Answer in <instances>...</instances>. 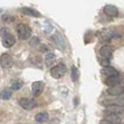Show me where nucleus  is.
<instances>
[{"instance_id":"obj_1","label":"nucleus","mask_w":124,"mask_h":124,"mask_svg":"<svg viewBox=\"0 0 124 124\" xmlns=\"http://www.w3.org/2000/svg\"><path fill=\"white\" fill-rule=\"evenodd\" d=\"M0 37L2 38V45L8 49L14 46L16 42L15 37H13L12 34H10V32L8 31L7 27H2L0 29Z\"/></svg>"},{"instance_id":"obj_2","label":"nucleus","mask_w":124,"mask_h":124,"mask_svg":"<svg viewBox=\"0 0 124 124\" xmlns=\"http://www.w3.org/2000/svg\"><path fill=\"white\" fill-rule=\"evenodd\" d=\"M16 32L21 40H27L32 36V29L24 23H19L16 27Z\"/></svg>"},{"instance_id":"obj_3","label":"nucleus","mask_w":124,"mask_h":124,"mask_svg":"<svg viewBox=\"0 0 124 124\" xmlns=\"http://www.w3.org/2000/svg\"><path fill=\"white\" fill-rule=\"evenodd\" d=\"M66 71H67V69H66L65 64L61 62V63H58L57 65L53 66L52 68L50 69V74L53 78L59 79V78H62V77L65 75Z\"/></svg>"},{"instance_id":"obj_4","label":"nucleus","mask_w":124,"mask_h":124,"mask_svg":"<svg viewBox=\"0 0 124 124\" xmlns=\"http://www.w3.org/2000/svg\"><path fill=\"white\" fill-rule=\"evenodd\" d=\"M19 105L25 110H31L37 106V102L31 98H21L19 100Z\"/></svg>"},{"instance_id":"obj_5","label":"nucleus","mask_w":124,"mask_h":124,"mask_svg":"<svg viewBox=\"0 0 124 124\" xmlns=\"http://www.w3.org/2000/svg\"><path fill=\"white\" fill-rule=\"evenodd\" d=\"M102 105L106 106L116 105V106H120L124 107V97L123 96H116L112 99H105L102 101Z\"/></svg>"},{"instance_id":"obj_6","label":"nucleus","mask_w":124,"mask_h":124,"mask_svg":"<svg viewBox=\"0 0 124 124\" xmlns=\"http://www.w3.org/2000/svg\"><path fill=\"white\" fill-rule=\"evenodd\" d=\"M13 59L12 57L8 54V53H3L0 56V65L2 68H10L13 65Z\"/></svg>"},{"instance_id":"obj_7","label":"nucleus","mask_w":124,"mask_h":124,"mask_svg":"<svg viewBox=\"0 0 124 124\" xmlns=\"http://www.w3.org/2000/svg\"><path fill=\"white\" fill-rule=\"evenodd\" d=\"M32 93L35 95V96H38L40 95L42 92H43L44 88H45V83L43 81L39 80V81H35L32 83Z\"/></svg>"},{"instance_id":"obj_8","label":"nucleus","mask_w":124,"mask_h":124,"mask_svg":"<svg viewBox=\"0 0 124 124\" xmlns=\"http://www.w3.org/2000/svg\"><path fill=\"white\" fill-rule=\"evenodd\" d=\"M124 93V84L121 82L120 84H118L117 86H114V87H110L107 89V93L109 95H112L114 97L116 96H119Z\"/></svg>"},{"instance_id":"obj_9","label":"nucleus","mask_w":124,"mask_h":124,"mask_svg":"<svg viewBox=\"0 0 124 124\" xmlns=\"http://www.w3.org/2000/svg\"><path fill=\"white\" fill-rule=\"evenodd\" d=\"M21 12L24 15H27V16H31V17H36V18H38V17H41V14L38 12L37 10L34 9V8H27V7H23V8H21L19 9Z\"/></svg>"},{"instance_id":"obj_10","label":"nucleus","mask_w":124,"mask_h":124,"mask_svg":"<svg viewBox=\"0 0 124 124\" xmlns=\"http://www.w3.org/2000/svg\"><path fill=\"white\" fill-rule=\"evenodd\" d=\"M100 54L104 59H110L113 54V49L108 45H105L100 49Z\"/></svg>"},{"instance_id":"obj_11","label":"nucleus","mask_w":124,"mask_h":124,"mask_svg":"<svg viewBox=\"0 0 124 124\" xmlns=\"http://www.w3.org/2000/svg\"><path fill=\"white\" fill-rule=\"evenodd\" d=\"M106 113L119 115V114H122L124 112V107L120 106H116V105H111V106H106Z\"/></svg>"},{"instance_id":"obj_12","label":"nucleus","mask_w":124,"mask_h":124,"mask_svg":"<svg viewBox=\"0 0 124 124\" xmlns=\"http://www.w3.org/2000/svg\"><path fill=\"white\" fill-rule=\"evenodd\" d=\"M104 12L109 17H117L118 14V8L113 5H106L104 8Z\"/></svg>"},{"instance_id":"obj_13","label":"nucleus","mask_w":124,"mask_h":124,"mask_svg":"<svg viewBox=\"0 0 124 124\" xmlns=\"http://www.w3.org/2000/svg\"><path fill=\"white\" fill-rule=\"evenodd\" d=\"M105 119L108 120L112 124H120L121 123V118L119 115L116 114H110V113H106L105 115Z\"/></svg>"},{"instance_id":"obj_14","label":"nucleus","mask_w":124,"mask_h":124,"mask_svg":"<svg viewBox=\"0 0 124 124\" xmlns=\"http://www.w3.org/2000/svg\"><path fill=\"white\" fill-rule=\"evenodd\" d=\"M102 73L106 76L107 78H113V77H118L119 76L118 72L112 66H107V67H104L102 70Z\"/></svg>"},{"instance_id":"obj_15","label":"nucleus","mask_w":124,"mask_h":124,"mask_svg":"<svg viewBox=\"0 0 124 124\" xmlns=\"http://www.w3.org/2000/svg\"><path fill=\"white\" fill-rule=\"evenodd\" d=\"M122 81H121V78L118 76V77H113V78H107L106 80V85L108 86V88L114 87V86H117L118 84H120Z\"/></svg>"},{"instance_id":"obj_16","label":"nucleus","mask_w":124,"mask_h":124,"mask_svg":"<svg viewBox=\"0 0 124 124\" xmlns=\"http://www.w3.org/2000/svg\"><path fill=\"white\" fill-rule=\"evenodd\" d=\"M56 61V55L54 53H48L47 55L45 56V65L47 66V67H50Z\"/></svg>"},{"instance_id":"obj_17","label":"nucleus","mask_w":124,"mask_h":124,"mask_svg":"<svg viewBox=\"0 0 124 124\" xmlns=\"http://www.w3.org/2000/svg\"><path fill=\"white\" fill-rule=\"evenodd\" d=\"M35 119L37 120V122L39 123H43L46 122L48 119H49V114L47 112H40V113H37L35 117Z\"/></svg>"},{"instance_id":"obj_18","label":"nucleus","mask_w":124,"mask_h":124,"mask_svg":"<svg viewBox=\"0 0 124 124\" xmlns=\"http://www.w3.org/2000/svg\"><path fill=\"white\" fill-rule=\"evenodd\" d=\"M11 95L12 93L9 90H3L0 93V98L3 100H9L11 98Z\"/></svg>"},{"instance_id":"obj_19","label":"nucleus","mask_w":124,"mask_h":124,"mask_svg":"<svg viewBox=\"0 0 124 124\" xmlns=\"http://www.w3.org/2000/svg\"><path fill=\"white\" fill-rule=\"evenodd\" d=\"M71 78H72V80L76 82L77 79L78 78V70L76 68L75 66L72 67V70H71Z\"/></svg>"},{"instance_id":"obj_20","label":"nucleus","mask_w":124,"mask_h":124,"mask_svg":"<svg viewBox=\"0 0 124 124\" xmlns=\"http://www.w3.org/2000/svg\"><path fill=\"white\" fill-rule=\"evenodd\" d=\"M22 87H23V83L19 80H15L11 84V89L14 90V91H19Z\"/></svg>"},{"instance_id":"obj_21","label":"nucleus","mask_w":124,"mask_h":124,"mask_svg":"<svg viewBox=\"0 0 124 124\" xmlns=\"http://www.w3.org/2000/svg\"><path fill=\"white\" fill-rule=\"evenodd\" d=\"M3 20L5 21V22H10V19L11 20H13V18H10V17H8V15H5V16H3Z\"/></svg>"},{"instance_id":"obj_22","label":"nucleus","mask_w":124,"mask_h":124,"mask_svg":"<svg viewBox=\"0 0 124 124\" xmlns=\"http://www.w3.org/2000/svg\"><path fill=\"white\" fill-rule=\"evenodd\" d=\"M100 124H112V123H110L108 120H106V119L104 118V119H102V120L100 121Z\"/></svg>"},{"instance_id":"obj_23","label":"nucleus","mask_w":124,"mask_h":124,"mask_svg":"<svg viewBox=\"0 0 124 124\" xmlns=\"http://www.w3.org/2000/svg\"><path fill=\"white\" fill-rule=\"evenodd\" d=\"M120 124H124V123H120Z\"/></svg>"}]
</instances>
